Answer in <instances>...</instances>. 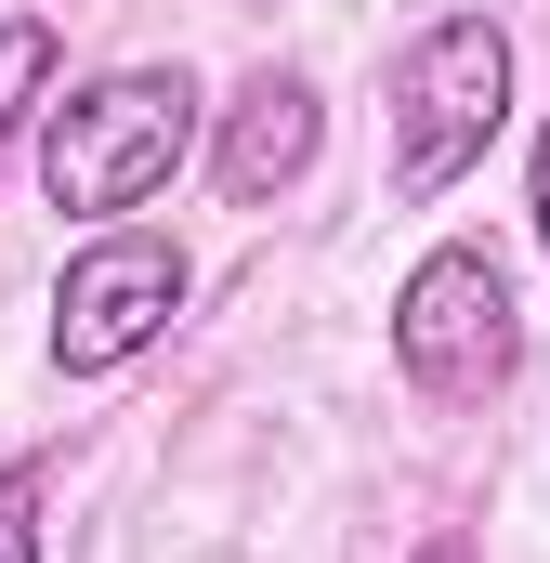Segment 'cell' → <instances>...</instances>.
Masks as SVG:
<instances>
[{
    "mask_svg": "<svg viewBox=\"0 0 550 563\" xmlns=\"http://www.w3.org/2000/svg\"><path fill=\"white\" fill-rule=\"evenodd\" d=\"M197 79L184 66H106L92 92H66L40 119V197L79 223H132L144 197H170V170L197 157Z\"/></svg>",
    "mask_w": 550,
    "mask_h": 563,
    "instance_id": "1",
    "label": "cell"
},
{
    "mask_svg": "<svg viewBox=\"0 0 550 563\" xmlns=\"http://www.w3.org/2000/svg\"><path fill=\"white\" fill-rule=\"evenodd\" d=\"M512 119V40L485 13H446L394 53V197L432 210L459 170H485V144Z\"/></svg>",
    "mask_w": 550,
    "mask_h": 563,
    "instance_id": "2",
    "label": "cell"
},
{
    "mask_svg": "<svg viewBox=\"0 0 550 563\" xmlns=\"http://www.w3.org/2000/svg\"><path fill=\"white\" fill-rule=\"evenodd\" d=\"M394 367H407V394H432V407H485V394H512V367H525V314H512L498 250L446 236V250L407 263V288H394Z\"/></svg>",
    "mask_w": 550,
    "mask_h": 563,
    "instance_id": "3",
    "label": "cell"
},
{
    "mask_svg": "<svg viewBox=\"0 0 550 563\" xmlns=\"http://www.w3.org/2000/svg\"><path fill=\"white\" fill-rule=\"evenodd\" d=\"M170 314H184V250L157 223H92L66 250V276H53V367L66 380H119L132 354L170 341Z\"/></svg>",
    "mask_w": 550,
    "mask_h": 563,
    "instance_id": "4",
    "label": "cell"
},
{
    "mask_svg": "<svg viewBox=\"0 0 550 563\" xmlns=\"http://www.w3.org/2000/svg\"><path fill=\"white\" fill-rule=\"evenodd\" d=\"M315 144H328L315 79H301V66H263V79L223 106V157H210V170H223V197H237V210H263V197H288V184L315 170Z\"/></svg>",
    "mask_w": 550,
    "mask_h": 563,
    "instance_id": "5",
    "label": "cell"
},
{
    "mask_svg": "<svg viewBox=\"0 0 550 563\" xmlns=\"http://www.w3.org/2000/svg\"><path fill=\"white\" fill-rule=\"evenodd\" d=\"M40 92H53V13H0V144L26 132Z\"/></svg>",
    "mask_w": 550,
    "mask_h": 563,
    "instance_id": "6",
    "label": "cell"
},
{
    "mask_svg": "<svg viewBox=\"0 0 550 563\" xmlns=\"http://www.w3.org/2000/svg\"><path fill=\"white\" fill-rule=\"evenodd\" d=\"M0 563H40V459H0Z\"/></svg>",
    "mask_w": 550,
    "mask_h": 563,
    "instance_id": "7",
    "label": "cell"
},
{
    "mask_svg": "<svg viewBox=\"0 0 550 563\" xmlns=\"http://www.w3.org/2000/svg\"><path fill=\"white\" fill-rule=\"evenodd\" d=\"M525 210H538V250H550V132H538V184H525Z\"/></svg>",
    "mask_w": 550,
    "mask_h": 563,
    "instance_id": "8",
    "label": "cell"
},
{
    "mask_svg": "<svg viewBox=\"0 0 550 563\" xmlns=\"http://www.w3.org/2000/svg\"><path fill=\"white\" fill-rule=\"evenodd\" d=\"M407 563H472V551H459V538H419V551H407Z\"/></svg>",
    "mask_w": 550,
    "mask_h": 563,
    "instance_id": "9",
    "label": "cell"
}]
</instances>
